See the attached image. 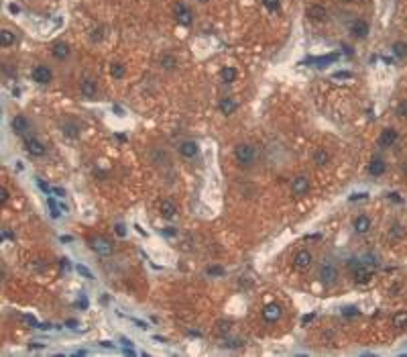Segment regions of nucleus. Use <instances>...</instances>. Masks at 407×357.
Masks as SVG:
<instances>
[{"mask_svg":"<svg viewBox=\"0 0 407 357\" xmlns=\"http://www.w3.org/2000/svg\"><path fill=\"white\" fill-rule=\"evenodd\" d=\"M234 160H237L242 167H253L256 161V149L249 143H240L234 149Z\"/></svg>","mask_w":407,"mask_h":357,"instance_id":"obj_1","label":"nucleus"},{"mask_svg":"<svg viewBox=\"0 0 407 357\" xmlns=\"http://www.w3.org/2000/svg\"><path fill=\"white\" fill-rule=\"evenodd\" d=\"M318 278H320V282H322L326 288L334 286L336 282H338V269H336V266L322 264V266H320V269H318Z\"/></svg>","mask_w":407,"mask_h":357,"instance_id":"obj_2","label":"nucleus"},{"mask_svg":"<svg viewBox=\"0 0 407 357\" xmlns=\"http://www.w3.org/2000/svg\"><path fill=\"white\" fill-rule=\"evenodd\" d=\"M350 269H352V276H355V282H360V284H367V282L371 280V269L362 264V261H356V259H352L350 261Z\"/></svg>","mask_w":407,"mask_h":357,"instance_id":"obj_3","label":"nucleus"},{"mask_svg":"<svg viewBox=\"0 0 407 357\" xmlns=\"http://www.w3.org/2000/svg\"><path fill=\"white\" fill-rule=\"evenodd\" d=\"M348 31H350V35L355 37V39H367L369 33H371V25L367 23L365 18H355L350 23Z\"/></svg>","mask_w":407,"mask_h":357,"instance_id":"obj_4","label":"nucleus"},{"mask_svg":"<svg viewBox=\"0 0 407 357\" xmlns=\"http://www.w3.org/2000/svg\"><path fill=\"white\" fill-rule=\"evenodd\" d=\"M90 245H92V249H94L98 255L108 257V255L114 253V245L110 243L108 239H104V237H94V239H90Z\"/></svg>","mask_w":407,"mask_h":357,"instance_id":"obj_5","label":"nucleus"},{"mask_svg":"<svg viewBox=\"0 0 407 357\" xmlns=\"http://www.w3.org/2000/svg\"><path fill=\"white\" fill-rule=\"evenodd\" d=\"M25 141V149L29 155H33V157H41V155H45V145H43L37 137H33V135H27V137H23Z\"/></svg>","mask_w":407,"mask_h":357,"instance_id":"obj_6","label":"nucleus"},{"mask_svg":"<svg viewBox=\"0 0 407 357\" xmlns=\"http://www.w3.org/2000/svg\"><path fill=\"white\" fill-rule=\"evenodd\" d=\"M397 139H399V133L395 131L393 127L383 129L381 135H379V147H381V149H389V147H393L395 143H397Z\"/></svg>","mask_w":407,"mask_h":357,"instance_id":"obj_7","label":"nucleus"},{"mask_svg":"<svg viewBox=\"0 0 407 357\" xmlns=\"http://www.w3.org/2000/svg\"><path fill=\"white\" fill-rule=\"evenodd\" d=\"M31 78L37 84H49L53 80V71L47 66H35L33 71H31Z\"/></svg>","mask_w":407,"mask_h":357,"instance_id":"obj_8","label":"nucleus"},{"mask_svg":"<svg viewBox=\"0 0 407 357\" xmlns=\"http://www.w3.org/2000/svg\"><path fill=\"white\" fill-rule=\"evenodd\" d=\"M312 261H314V255L309 253L307 249H302V251H297L295 257H293V266L297 269H307L309 266H312Z\"/></svg>","mask_w":407,"mask_h":357,"instance_id":"obj_9","label":"nucleus"},{"mask_svg":"<svg viewBox=\"0 0 407 357\" xmlns=\"http://www.w3.org/2000/svg\"><path fill=\"white\" fill-rule=\"evenodd\" d=\"M281 314H283V310H281V306L279 304H267V306L263 308V319L267 321V322H277L281 319Z\"/></svg>","mask_w":407,"mask_h":357,"instance_id":"obj_10","label":"nucleus"},{"mask_svg":"<svg viewBox=\"0 0 407 357\" xmlns=\"http://www.w3.org/2000/svg\"><path fill=\"white\" fill-rule=\"evenodd\" d=\"M307 190H309V178H307V176H299V178H295L293 184H291V192H293L295 196H305Z\"/></svg>","mask_w":407,"mask_h":357,"instance_id":"obj_11","label":"nucleus"},{"mask_svg":"<svg viewBox=\"0 0 407 357\" xmlns=\"http://www.w3.org/2000/svg\"><path fill=\"white\" fill-rule=\"evenodd\" d=\"M352 227H355V231H356L358 235H365V233H369V231H371L373 220H371V216H367V214H358V216L355 218V223H352Z\"/></svg>","mask_w":407,"mask_h":357,"instance_id":"obj_12","label":"nucleus"},{"mask_svg":"<svg viewBox=\"0 0 407 357\" xmlns=\"http://www.w3.org/2000/svg\"><path fill=\"white\" fill-rule=\"evenodd\" d=\"M13 131L17 135H20V137H27V135H31V123L25 117H15L13 119Z\"/></svg>","mask_w":407,"mask_h":357,"instance_id":"obj_13","label":"nucleus"},{"mask_svg":"<svg viewBox=\"0 0 407 357\" xmlns=\"http://www.w3.org/2000/svg\"><path fill=\"white\" fill-rule=\"evenodd\" d=\"M175 15H177V18H179L181 25H189V23H191V10H189V6H187L186 2H179V4L175 6Z\"/></svg>","mask_w":407,"mask_h":357,"instance_id":"obj_14","label":"nucleus"},{"mask_svg":"<svg viewBox=\"0 0 407 357\" xmlns=\"http://www.w3.org/2000/svg\"><path fill=\"white\" fill-rule=\"evenodd\" d=\"M385 172H387V163H385L381 157H374V160L371 161V165H369V174L374 176V178H379V176H383Z\"/></svg>","mask_w":407,"mask_h":357,"instance_id":"obj_15","label":"nucleus"},{"mask_svg":"<svg viewBox=\"0 0 407 357\" xmlns=\"http://www.w3.org/2000/svg\"><path fill=\"white\" fill-rule=\"evenodd\" d=\"M179 153L184 157H187V160H191V157L198 155V143L196 141H184L179 145Z\"/></svg>","mask_w":407,"mask_h":357,"instance_id":"obj_16","label":"nucleus"},{"mask_svg":"<svg viewBox=\"0 0 407 357\" xmlns=\"http://www.w3.org/2000/svg\"><path fill=\"white\" fill-rule=\"evenodd\" d=\"M80 90H82V94H84L85 98H94L96 94H98V88H96V82L94 80H84Z\"/></svg>","mask_w":407,"mask_h":357,"instance_id":"obj_17","label":"nucleus"},{"mask_svg":"<svg viewBox=\"0 0 407 357\" xmlns=\"http://www.w3.org/2000/svg\"><path fill=\"white\" fill-rule=\"evenodd\" d=\"M175 214H177V206H175V202H173V200H163V202H161V216L171 220Z\"/></svg>","mask_w":407,"mask_h":357,"instance_id":"obj_18","label":"nucleus"},{"mask_svg":"<svg viewBox=\"0 0 407 357\" xmlns=\"http://www.w3.org/2000/svg\"><path fill=\"white\" fill-rule=\"evenodd\" d=\"M53 55H55L57 59H68L69 57V45L68 43H63V41H59V43L53 45Z\"/></svg>","mask_w":407,"mask_h":357,"instance_id":"obj_19","label":"nucleus"},{"mask_svg":"<svg viewBox=\"0 0 407 357\" xmlns=\"http://www.w3.org/2000/svg\"><path fill=\"white\" fill-rule=\"evenodd\" d=\"M307 15H309V18H314V20H324L328 17L326 8L320 6V4H312V6H309L307 8Z\"/></svg>","mask_w":407,"mask_h":357,"instance_id":"obj_20","label":"nucleus"},{"mask_svg":"<svg viewBox=\"0 0 407 357\" xmlns=\"http://www.w3.org/2000/svg\"><path fill=\"white\" fill-rule=\"evenodd\" d=\"M391 54L397 59H405L407 57V43H403V41H395V43L391 45Z\"/></svg>","mask_w":407,"mask_h":357,"instance_id":"obj_21","label":"nucleus"},{"mask_svg":"<svg viewBox=\"0 0 407 357\" xmlns=\"http://www.w3.org/2000/svg\"><path fill=\"white\" fill-rule=\"evenodd\" d=\"M237 108H238V104H237V100H234V98H222L220 100V110L224 114H232Z\"/></svg>","mask_w":407,"mask_h":357,"instance_id":"obj_22","label":"nucleus"},{"mask_svg":"<svg viewBox=\"0 0 407 357\" xmlns=\"http://www.w3.org/2000/svg\"><path fill=\"white\" fill-rule=\"evenodd\" d=\"M15 33L13 31H8V29H2L0 31V47H10L15 43Z\"/></svg>","mask_w":407,"mask_h":357,"instance_id":"obj_23","label":"nucleus"},{"mask_svg":"<svg viewBox=\"0 0 407 357\" xmlns=\"http://www.w3.org/2000/svg\"><path fill=\"white\" fill-rule=\"evenodd\" d=\"M389 237H391L393 241L403 239V237H405V227H403L401 223H395V225L389 229Z\"/></svg>","mask_w":407,"mask_h":357,"instance_id":"obj_24","label":"nucleus"},{"mask_svg":"<svg viewBox=\"0 0 407 357\" xmlns=\"http://www.w3.org/2000/svg\"><path fill=\"white\" fill-rule=\"evenodd\" d=\"M314 161H316L320 167H324V165L330 161V155H328V151H326V149H318V151L314 153Z\"/></svg>","mask_w":407,"mask_h":357,"instance_id":"obj_25","label":"nucleus"},{"mask_svg":"<svg viewBox=\"0 0 407 357\" xmlns=\"http://www.w3.org/2000/svg\"><path fill=\"white\" fill-rule=\"evenodd\" d=\"M47 204H49V208H51V216H53V218H59V216H61V206H57V202L53 200L51 194L47 196Z\"/></svg>","mask_w":407,"mask_h":357,"instance_id":"obj_26","label":"nucleus"},{"mask_svg":"<svg viewBox=\"0 0 407 357\" xmlns=\"http://www.w3.org/2000/svg\"><path fill=\"white\" fill-rule=\"evenodd\" d=\"M78 125H73V123H66L63 125V135H68V137H78Z\"/></svg>","mask_w":407,"mask_h":357,"instance_id":"obj_27","label":"nucleus"},{"mask_svg":"<svg viewBox=\"0 0 407 357\" xmlns=\"http://www.w3.org/2000/svg\"><path fill=\"white\" fill-rule=\"evenodd\" d=\"M161 66H163L165 70H173V68L177 66V59H175L173 55H165V57L161 59Z\"/></svg>","mask_w":407,"mask_h":357,"instance_id":"obj_28","label":"nucleus"},{"mask_svg":"<svg viewBox=\"0 0 407 357\" xmlns=\"http://www.w3.org/2000/svg\"><path fill=\"white\" fill-rule=\"evenodd\" d=\"M393 322L395 327H407V312H399L393 317Z\"/></svg>","mask_w":407,"mask_h":357,"instance_id":"obj_29","label":"nucleus"},{"mask_svg":"<svg viewBox=\"0 0 407 357\" xmlns=\"http://www.w3.org/2000/svg\"><path fill=\"white\" fill-rule=\"evenodd\" d=\"M222 78L226 80V82H234V78H237V70H232V68H224V70H222Z\"/></svg>","mask_w":407,"mask_h":357,"instance_id":"obj_30","label":"nucleus"},{"mask_svg":"<svg viewBox=\"0 0 407 357\" xmlns=\"http://www.w3.org/2000/svg\"><path fill=\"white\" fill-rule=\"evenodd\" d=\"M76 269H78V274H80V276H84V278H88V280H94V274H92V271H90L88 268H85V266L78 264V266H76Z\"/></svg>","mask_w":407,"mask_h":357,"instance_id":"obj_31","label":"nucleus"},{"mask_svg":"<svg viewBox=\"0 0 407 357\" xmlns=\"http://www.w3.org/2000/svg\"><path fill=\"white\" fill-rule=\"evenodd\" d=\"M110 71H112V76H114L116 80H119V78H122V76H124V66H120V64H114Z\"/></svg>","mask_w":407,"mask_h":357,"instance_id":"obj_32","label":"nucleus"},{"mask_svg":"<svg viewBox=\"0 0 407 357\" xmlns=\"http://www.w3.org/2000/svg\"><path fill=\"white\" fill-rule=\"evenodd\" d=\"M120 341H122V351H124L126 355H135V349H133L131 341H128V339H120Z\"/></svg>","mask_w":407,"mask_h":357,"instance_id":"obj_33","label":"nucleus"},{"mask_svg":"<svg viewBox=\"0 0 407 357\" xmlns=\"http://www.w3.org/2000/svg\"><path fill=\"white\" fill-rule=\"evenodd\" d=\"M397 114L401 119H407V100L399 102V107H397Z\"/></svg>","mask_w":407,"mask_h":357,"instance_id":"obj_34","label":"nucleus"},{"mask_svg":"<svg viewBox=\"0 0 407 357\" xmlns=\"http://www.w3.org/2000/svg\"><path fill=\"white\" fill-rule=\"evenodd\" d=\"M263 2H265V6H267V8L271 10V13H275V10L279 8V0H263Z\"/></svg>","mask_w":407,"mask_h":357,"instance_id":"obj_35","label":"nucleus"},{"mask_svg":"<svg viewBox=\"0 0 407 357\" xmlns=\"http://www.w3.org/2000/svg\"><path fill=\"white\" fill-rule=\"evenodd\" d=\"M208 274H210V276H224V268H220V266H212V268H208Z\"/></svg>","mask_w":407,"mask_h":357,"instance_id":"obj_36","label":"nucleus"},{"mask_svg":"<svg viewBox=\"0 0 407 357\" xmlns=\"http://www.w3.org/2000/svg\"><path fill=\"white\" fill-rule=\"evenodd\" d=\"M342 314H344V317H358L360 312H358L355 306H348V308H344V310H342Z\"/></svg>","mask_w":407,"mask_h":357,"instance_id":"obj_37","label":"nucleus"},{"mask_svg":"<svg viewBox=\"0 0 407 357\" xmlns=\"http://www.w3.org/2000/svg\"><path fill=\"white\" fill-rule=\"evenodd\" d=\"M20 319H23L27 324H31V327H37V319H35V317H31V314H23Z\"/></svg>","mask_w":407,"mask_h":357,"instance_id":"obj_38","label":"nucleus"},{"mask_svg":"<svg viewBox=\"0 0 407 357\" xmlns=\"http://www.w3.org/2000/svg\"><path fill=\"white\" fill-rule=\"evenodd\" d=\"M131 322H135L138 329H143V331H147L149 329V324L147 322H143V321H138V319H131Z\"/></svg>","mask_w":407,"mask_h":357,"instance_id":"obj_39","label":"nucleus"},{"mask_svg":"<svg viewBox=\"0 0 407 357\" xmlns=\"http://www.w3.org/2000/svg\"><path fill=\"white\" fill-rule=\"evenodd\" d=\"M334 78H336V80H348V78H350V73H348V71H336V73H334Z\"/></svg>","mask_w":407,"mask_h":357,"instance_id":"obj_40","label":"nucleus"},{"mask_svg":"<svg viewBox=\"0 0 407 357\" xmlns=\"http://www.w3.org/2000/svg\"><path fill=\"white\" fill-rule=\"evenodd\" d=\"M53 194H57L59 198H66L68 194H66V190H63V188H53Z\"/></svg>","mask_w":407,"mask_h":357,"instance_id":"obj_41","label":"nucleus"},{"mask_svg":"<svg viewBox=\"0 0 407 357\" xmlns=\"http://www.w3.org/2000/svg\"><path fill=\"white\" fill-rule=\"evenodd\" d=\"M0 196H2V204H6V200H8V190H6V188L0 190Z\"/></svg>","mask_w":407,"mask_h":357,"instance_id":"obj_42","label":"nucleus"},{"mask_svg":"<svg viewBox=\"0 0 407 357\" xmlns=\"http://www.w3.org/2000/svg\"><path fill=\"white\" fill-rule=\"evenodd\" d=\"M116 233H119L120 237H124V235H126V231H124V225H116Z\"/></svg>","mask_w":407,"mask_h":357,"instance_id":"obj_43","label":"nucleus"},{"mask_svg":"<svg viewBox=\"0 0 407 357\" xmlns=\"http://www.w3.org/2000/svg\"><path fill=\"white\" fill-rule=\"evenodd\" d=\"M312 319H314V314H307V317H304V322H309Z\"/></svg>","mask_w":407,"mask_h":357,"instance_id":"obj_44","label":"nucleus"},{"mask_svg":"<svg viewBox=\"0 0 407 357\" xmlns=\"http://www.w3.org/2000/svg\"><path fill=\"white\" fill-rule=\"evenodd\" d=\"M342 2H348L350 4V2H358V0H342Z\"/></svg>","mask_w":407,"mask_h":357,"instance_id":"obj_45","label":"nucleus"},{"mask_svg":"<svg viewBox=\"0 0 407 357\" xmlns=\"http://www.w3.org/2000/svg\"><path fill=\"white\" fill-rule=\"evenodd\" d=\"M200 2H208V0H200Z\"/></svg>","mask_w":407,"mask_h":357,"instance_id":"obj_46","label":"nucleus"}]
</instances>
